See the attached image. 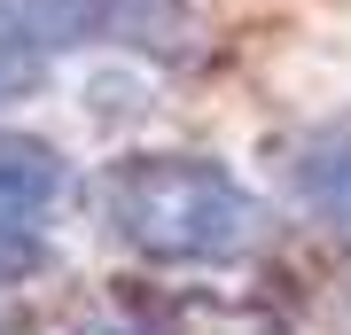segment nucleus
I'll return each instance as SVG.
<instances>
[{
  "label": "nucleus",
  "instance_id": "1",
  "mask_svg": "<svg viewBox=\"0 0 351 335\" xmlns=\"http://www.w3.org/2000/svg\"><path fill=\"white\" fill-rule=\"evenodd\" d=\"M94 203L110 242L149 265H234L265 234V203L250 187L219 156H180V149L117 156L94 179Z\"/></svg>",
  "mask_w": 351,
  "mask_h": 335
},
{
  "label": "nucleus",
  "instance_id": "2",
  "mask_svg": "<svg viewBox=\"0 0 351 335\" xmlns=\"http://www.w3.org/2000/svg\"><path fill=\"white\" fill-rule=\"evenodd\" d=\"M281 179H289V195H297L313 219H328V226L351 234V125H313L304 140H289Z\"/></svg>",
  "mask_w": 351,
  "mask_h": 335
},
{
  "label": "nucleus",
  "instance_id": "5",
  "mask_svg": "<svg viewBox=\"0 0 351 335\" xmlns=\"http://www.w3.org/2000/svg\"><path fill=\"white\" fill-rule=\"evenodd\" d=\"M94 335H110V327H94Z\"/></svg>",
  "mask_w": 351,
  "mask_h": 335
},
{
  "label": "nucleus",
  "instance_id": "4",
  "mask_svg": "<svg viewBox=\"0 0 351 335\" xmlns=\"http://www.w3.org/2000/svg\"><path fill=\"white\" fill-rule=\"evenodd\" d=\"M24 78H32V62H0V94H8V86H24Z\"/></svg>",
  "mask_w": 351,
  "mask_h": 335
},
{
  "label": "nucleus",
  "instance_id": "3",
  "mask_svg": "<svg viewBox=\"0 0 351 335\" xmlns=\"http://www.w3.org/2000/svg\"><path fill=\"white\" fill-rule=\"evenodd\" d=\"M133 335H297L289 320H274V312L258 304H219V297H156L141 304Z\"/></svg>",
  "mask_w": 351,
  "mask_h": 335
}]
</instances>
